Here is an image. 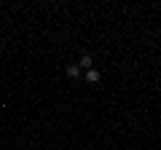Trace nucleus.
Segmentation results:
<instances>
[{"label":"nucleus","instance_id":"obj_1","mask_svg":"<svg viewBox=\"0 0 161 150\" xmlns=\"http://www.w3.org/2000/svg\"><path fill=\"white\" fill-rule=\"evenodd\" d=\"M86 81H89V83H97V81H99V72H97L94 67H92V70L86 72Z\"/></svg>","mask_w":161,"mask_h":150},{"label":"nucleus","instance_id":"obj_3","mask_svg":"<svg viewBox=\"0 0 161 150\" xmlns=\"http://www.w3.org/2000/svg\"><path fill=\"white\" fill-rule=\"evenodd\" d=\"M80 67H86V70H92V56H80Z\"/></svg>","mask_w":161,"mask_h":150},{"label":"nucleus","instance_id":"obj_2","mask_svg":"<svg viewBox=\"0 0 161 150\" xmlns=\"http://www.w3.org/2000/svg\"><path fill=\"white\" fill-rule=\"evenodd\" d=\"M67 75H70V78H78V75H80V67H78V64H70V67H67Z\"/></svg>","mask_w":161,"mask_h":150}]
</instances>
